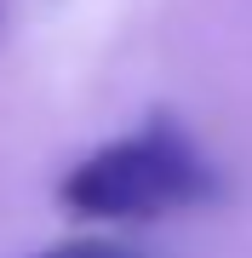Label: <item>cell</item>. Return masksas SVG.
<instances>
[{
    "mask_svg": "<svg viewBox=\"0 0 252 258\" xmlns=\"http://www.w3.org/2000/svg\"><path fill=\"white\" fill-rule=\"evenodd\" d=\"M206 189H212L206 161L166 126L98 149L63 178V201L86 218H155L195 207Z\"/></svg>",
    "mask_w": 252,
    "mask_h": 258,
    "instance_id": "1",
    "label": "cell"
},
{
    "mask_svg": "<svg viewBox=\"0 0 252 258\" xmlns=\"http://www.w3.org/2000/svg\"><path fill=\"white\" fill-rule=\"evenodd\" d=\"M29 258H143L126 241H103V235H80V241H57L46 252H29Z\"/></svg>",
    "mask_w": 252,
    "mask_h": 258,
    "instance_id": "2",
    "label": "cell"
}]
</instances>
